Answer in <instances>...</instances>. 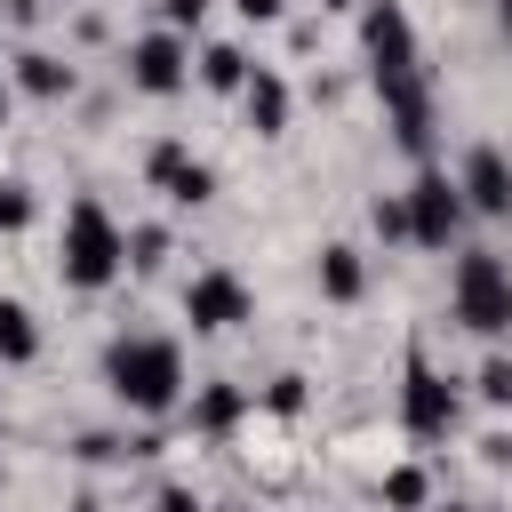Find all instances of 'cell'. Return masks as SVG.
<instances>
[{
	"mask_svg": "<svg viewBox=\"0 0 512 512\" xmlns=\"http://www.w3.org/2000/svg\"><path fill=\"white\" fill-rule=\"evenodd\" d=\"M16 80H24L32 96H64V88H72V64H56V56H24Z\"/></svg>",
	"mask_w": 512,
	"mask_h": 512,
	"instance_id": "cell-15",
	"label": "cell"
},
{
	"mask_svg": "<svg viewBox=\"0 0 512 512\" xmlns=\"http://www.w3.org/2000/svg\"><path fill=\"white\" fill-rule=\"evenodd\" d=\"M160 16H168V32H184V24L208 16V0H160Z\"/></svg>",
	"mask_w": 512,
	"mask_h": 512,
	"instance_id": "cell-22",
	"label": "cell"
},
{
	"mask_svg": "<svg viewBox=\"0 0 512 512\" xmlns=\"http://www.w3.org/2000/svg\"><path fill=\"white\" fill-rule=\"evenodd\" d=\"M72 512H96V504H72Z\"/></svg>",
	"mask_w": 512,
	"mask_h": 512,
	"instance_id": "cell-30",
	"label": "cell"
},
{
	"mask_svg": "<svg viewBox=\"0 0 512 512\" xmlns=\"http://www.w3.org/2000/svg\"><path fill=\"white\" fill-rule=\"evenodd\" d=\"M448 512H480V504H448Z\"/></svg>",
	"mask_w": 512,
	"mask_h": 512,
	"instance_id": "cell-28",
	"label": "cell"
},
{
	"mask_svg": "<svg viewBox=\"0 0 512 512\" xmlns=\"http://www.w3.org/2000/svg\"><path fill=\"white\" fill-rule=\"evenodd\" d=\"M264 408H272V416H296V408H304V376H272Z\"/></svg>",
	"mask_w": 512,
	"mask_h": 512,
	"instance_id": "cell-17",
	"label": "cell"
},
{
	"mask_svg": "<svg viewBox=\"0 0 512 512\" xmlns=\"http://www.w3.org/2000/svg\"><path fill=\"white\" fill-rule=\"evenodd\" d=\"M400 200H408V240H416V248H448V240L464 232V216H472L464 192H456V176L432 168V160L416 168V184H408Z\"/></svg>",
	"mask_w": 512,
	"mask_h": 512,
	"instance_id": "cell-4",
	"label": "cell"
},
{
	"mask_svg": "<svg viewBox=\"0 0 512 512\" xmlns=\"http://www.w3.org/2000/svg\"><path fill=\"white\" fill-rule=\"evenodd\" d=\"M504 32H512V0H504Z\"/></svg>",
	"mask_w": 512,
	"mask_h": 512,
	"instance_id": "cell-29",
	"label": "cell"
},
{
	"mask_svg": "<svg viewBox=\"0 0 512 512\" xmlns=\"http://www.w3.org/2000/svg\"><path fill=\"white\" fill-rule=\"evenodd\" d=\"M128 248H136V256H128V264H136V272H152V264H160V256H168V240H160V232H136V240H128Z\"/></svg>",
	"mask_w": 512,
	"mask_h": 512,
	"instance_id": "cell-21",
	"label": "cell"
},
{
	"mask_svg": "<svg viewBox=\"0 0 512 512\" xmlns=\"http://www.w3.org/2000/svg\"><path fill=\"white\" fill-rule=\"evenodd\" d=\"M40 352V328H32V312L16 304V296H0V360H32Z\"/></svg>",
	"mask_w": 512,
	"mask_h": 512,
	"instance_id": "cell-13",
	"label": "cell"
},
{
	"mask_svg": "<svg viewBox=\"0 0 512 512\" xmlns=\"http://www.w3.org/2000/svg\"><path fill=\"white\" fill-rule=\"evenodd\" d=\"M160 512H208V504H200L192 488H160Z\"/></svg>",
	"mask_w": 512,
	"mask_h": 512,
	"instance_id": "cell-25",
	"label": "cell"
},
{
	"mask_svg": "<svg viewBox=\"0 0 512 512\" xmlns=\"http://www.w3.org/2000/svg\"><path fill=\"white\" fill-rule=\"evenodd\" d=\"M376 232L384 240H408V200H376Z\"/></svg>",
	"mask_w": 512,
	"mask_h": 512,
	"instance_id": "cell-20",
	"label": "cell"
},
{
	"mask_svg": "<svg viewBox=\"0 0 512 512\" xmlns=\"http://www.w3.org/2000/svg\"><path fill=\"white\" fill-rule=\"evenodd\" d=\"M240 416H248V392H240V384H208V392L192 400V424H200L208 440H224Z\"/></svg>",
	"mask_w": 512,
	"mask_h": 512,
	"instance_id": "cell-12",
	"label": "cell"
},
{
	"mask_svg": "<svg viewBox=\"0 0 512 512\" xmlns=\"http://www.w3.org/2000/svg\"><path fill=\"white\" fill-rule=\"evenodd\" d=\"M448 304L472 336H504L512 328V272L488 256V248H464L456 272H448Z\"/></svg>",
	"mask_w": 512,
	"mask_h": 512,
	"instance_id": "cell-3",
	"label": "cell"
},
{
	"mask_svg": "<svg viewBox=\"0 0 512 512\" xmlns=\"http://www.w3.org/2000/svg\"><path fill=\"white\" fill-rule=\"evenodd\" d=\"M24 216H32V192L24 184H0V232H16Z\"/></svg>",
	"mask_w": 512,
	"mask_h": 512,
	"instance_id": "cell-19",
	"label": "cell"
},
{
	"mask_svg": "<svg viewBox=\"0 0 512 512\" xmlns=\"http://www.w3.org/2000/svg\"><path fill=\"white\" fill-rule=\"evenodd\" d=\"M80 456H88V464H104V456H120V440H112V432H88V440H80Z\"/></svg>",
	"mask_w": 512,
	"mask_h": 512,
	"instance_id": "cell-23",
	"label": "cell"
},
{
	"mask_svg": "<svg viewBox=\"0 0 512 512\" xmlns=\"http://www.w3.org/2000/svg\"><path fill=\"white\" fill-rule=\"evenodd\" d=\"M360 288H368V264H360V248L328 240V248H320V296H328V304H352Z\"/></svg>",
	"mask_w": 512,
	"mask_h": 512,
	"instance_id": "cell-11",
	"label": "cell"
},
{
	"mask_svg": "<svg viewBox=\"0 0 512 512\" xmlns=\"http://www.w3.org/2000/svg\"><path fill=\"white\" fill-rule=\"evenodd\" d=\"M256 304H248V280L240 272H200L192 288H184V320L200 328V336H224V328H240Z\"/></svg>",
	"mask_w": 512,
	"mask_h": 512,
	"instance_id": "cell-6",
	"label": "cell"
},
{
	"mask_svg": "<svg viewBox=\"0 0 512 512\" xmlns=\"http://www.w3.org/2000/svg\"><path fill=\"white\" fill-rule=\"evenodd\" d=\"M456 192H464V208H472V216H512V160H504L496 144H472V160H464Z\"/></svg>",
	"mask_w": 512,
	"mask_h": 512,
	"instance_id": "cell-7",
	"label": "cell"
},
{
	"mask_svg": "<svg viewBox=\"0 0 512 512\" xmlns=\"http://www.w3.org/2000/svg\"><path fill=\"white\" fill-rule=\"evenodd\" d=\"M424 496H432V480H424L416 464H400V472H384V504H392V512H416Z\"/></svg>",
	"mask_w": 512,
	"mask_h": 512,
	"instance_id": "cell-16",
	"label": "cell"
},
{
	"mask_svg": "<svg viewBox=\"0 0 512 512\" xmlns=\"http://www.w3.org/2000/svg\"><path fill=\"white\" fill-rule=\"evenodd\" d=\"M400 424L416 432V440H440L448 424H456V392H448V376L424 360V352H408V384H400Z\"/></svg>",
	"mask_w": 512,
	"mask_h": 512,
	"instance_id": "cell-5",
	"label": "cell"
},
{
	"mask_svg": "<svg viewBox=\"0 0 512 512\" xmlns=\"http://www.w3.org/2000/svg\"><path fill=\"white\" fill-rule=\"evenodd\" d=\"M232 8H240V16H248V24H272V16H280V8H288V0H232Z\"/></svg>",
	"mask_w": 512,
	"mask_h": 512,
	"instance_id": "cell-24",
	"label": "cell"
},
{
	"mask_svg": "<svg viewBox=\"0 0 512 512\" xmlns=\"http://www.w3.org/2000/svg\"><path fill=\"white\" fill-rule=\"evenodd\" d=\"M320 8H352V0H320Z\"/></svg>",
	"mask_w": 512,
	"mask_h": 512,
	"instance_id": "cell-26",
	"label": "cell"
},
{
	"mask_svg": "<svg viewBox=\"0 0 512 512\" xmlns=\"http://www.w3.org/2000/svg\"><path fill=\"white\" fill-rule=\"evenodd\" d=\"M240 96H248V120H256V136H280V128H288V80H280V72H264V64H256Z\"/></svg>",
	"mask_w": 512,
	"mask_h": 512,
	"instance_id": "cell-10",
	"label": "cell"
},
{
	"mask_svg": "<svg viewBox=\"0 0 512 512\" xmlns=\"http://www.w3.org/2000/svg\"><path fill=\"white\" fill-rule=\"evenodd\" d=\"M480 400H512V360H480Z\"/></svg>",
	"mask_w": 512,
	"mask_h": 512,
	"instance_id": "cell-18",
	"label": "cell"
},
{
	"mask_svg": "<svg viewBox=\"0 0 512 512\" xmlns=\"http://www.w3.org/2000/svg\"><path fill=\"white\" fill-rule=\"evenodd\" d=\"M104 384H112L120 408L168 416L184 400V352L168 336H120V344H104Z\"/></svg>",
	"mask_w": 512,
	"mask_h": 512,
	"instance_id": "cell-1",
	"label": "cell"
},
{
	"mask_svg": "<svg viewBox=\"0 0 512 512\" xmlns=\"http://www.w3.org/2000/svg\"><path fill=\"white\" fill-rule=\"evenodd\" d=\"M184 64H192V56H184L176 32H152V40L128 48V80H136L144 96H176V88H184Z\"/></svg>",
	"mask_w": 512,
	"mask_h": 512,
	"instance_id": "cell-8",
	"label": "cell"
},
{
	"mask_svg": "<svg viewBox=\"0 0 512 512\" xmlns=\"http://www.w3.org/2000/svg\"><path fill=\"white\" fill-rule=\"evenodd\" d=\"M0 112H8V80H0Z\"/></svg>",
	"mask_w": 512,
	"mask_h": 512,
	"instance_id": "cell-27",
	"label": "cell"
},
{
	"mask_svg": "<svg viewBox=\"0 0 512 512\" xmlns=\"http://www.w3.org/2000/svg\"><path fill=\"white\" fill-rule=\"evenodd\" d=\"M248 72H256V64H248L232 40H216V48L200 56V80H208V88H224V96H232V88H248Z\"/></svg>",
	"mask_w": 512,
	"mask_h": 512,
	"instance_id": "cell-14",
	"label": "cell"
},
{
	"mask_svg": "<svg viewBox=\"0 0 512 512\" xmlns=\"http://www.w3.org/2000/svg\"><path fill=\"white\" fill-rule=\"evenodd\" d=\"M120 264H128V232L104 216V200H72L64 208V240H56L64 288H112Z\"/></svg>",
	"mask_w": 512,
	"mask_h": 512,
	"instance_id": "cell-2",
	"label": "cell"
},
{
	"mask_svg": "<svg viewBox=\"0 0 512 512\" xmlns=\"http://www.w3.org/2000/svg\"><path fill=\"white\" fill-rule=\"evenodd\" d=\"M144 168H152L160 200H176V208H200V200L216 192V184H208V168H200L184 144H152V160H144Z\"/></svg>",
	"mask_w": 512,
	"mask_h": 512,
	"instance_id": "cell-9",
	"label": "cell"
}]
</instances>
